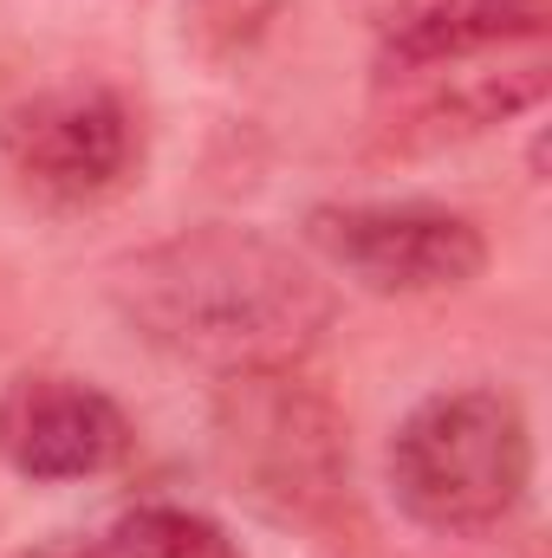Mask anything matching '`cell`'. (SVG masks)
Masks as SVG:
<instances>
[{
  "label": "cell",
  "mask_w": 552,
  "mask_h": 558,
  "mask_svg": "<svg viewBox=\"0 0 552 558\" xmlns=\"http://www.w3.org/2000/svg\"><path fill=\"white\" fill-rule=\"evenodd\" d=\"M111 305L143 344L215 377L286 371L338 318V292L312 254L235 221L182 228L131 254L111 274Z\"/></svg>",
  "instance_id": "6da1fadb"
},
{
  "label": "cell",
  "mask_w": 552,
  "mask_h": 558,
  "mask_svg": "<svg viewBox=\"0 0 552 558\" xmlns=\"http://www.w3.org/2000/svg\"><path fill=\"white\" fill-rule=\"evenodd\" d=\"M384 474L397 513L422 533H494L501 520L520 513L533 487V428L520 397L494 384L422 397L391 435Z\"/></svg>",
  "instance_id": "7a4b0ae2"
},
{
  "label": "cell",
  "mask_w": 552,
  "mask_h": 558,
  "mask_svg": "<svg viewBox=\"0 0 552 558\" xmlns=\"http://www.w3.org/2000/svg\"><path fill=\"white\" fill-rule=\"evenodd\" d=\"M215 454L274 520H319L345 494V422L286 371H241L215 390Z\"/></svg>",
  "instance_id": "3957f363"
},
{
  "label": "cell",
  "mask_w": 552,
  "mask_h": 558,
  "mask_svg": "<svg viewBox=\"0 0 552 558\" xmlns=\"http://www.w3.org/2000/svg\"><path fill=\"white\" fill-rule=\"evenodd\" d=\"M305 254L377 299L455 292L488 267L481 228L435 202H325L305 215Z\"/></svg>",
  "instance_id": "277c9868"
},
{
  "label": "cell",
  "mask_w": 552,
  "mask_h": 558,
  "mask_svg": "<svg viewBox=\"0 0 552 558\" xmlns=\"http://www.w3.org/2000/svg\"><path fill=\"white\" fill-rule=\"evenodd\" d=\"M0 156L46 202H105L137 175L143 124L105 85H52L0 118Z\"/></svg>",
  "instance_id": "5b68a950"
},
{
  "label": "cell",
  "mask_w": 552,
  "mask_h": 558,
  "mask_svg": "<svg viewBox=\"0 0 552 558\" xmlns=\"http://www.w3.org/2000/svg\"><path fill=\"white\" fill-rule=\"evenodd\" d=\"M547 98V39H514L461 59L384 65L377 78V131L397 149H435L455 137H481Z\"/></svg>",
  "instance_id": "8992f818"
},
{
  "label": "cell",
  "mask_w": 552,
  "mask_h": 558,
  "mask_svg": "<svg viewBox=\"0 0 552 558\" xmlns=\"http://www.w3.org/2000/svg\"><path fill=\"white\" fill-rule=\"evenodd\" d=\"M131 454V416L85 377L26 371L0 384V461L20 481H92Z\"/></svg>",
  "instance_id": "52a82bcc"
},
{
  "label": "cell",
  "mask_w": 552,
  "mask_h": 558,
  "mask_svg": "<svg viewBox=\"0 0 552 558\" xmlns=\"http://www.w3.org/2000/svg\"><path fill=\"white\" fill-rule=\"evenodd\" d=\"M384 65L461 59L514 39H547V0H351Z\"/></svg>",
  "instance_id": "ba28073f"
},
{
  "label": "cell",
  "mask_w": 552,
  "mask_h": 558,
  "mask_svg": "<svg viewBox=\"0 0 552 558\" xmlns=\"http://www.w3.org/2000/svg\"><path fill=\"white\" fill-rule=\"evenodd\" d=\"M79 558H241V546L195 507H131Z\"/></svg>",
  "instance_id": "9c48e42d"
}]
</instances>
